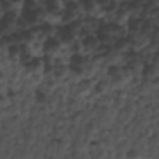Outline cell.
Wrapping results in <instances>:
<instances>
[{
    "label": "cell",
    "mask_w": 159,
    "mask_h": 159,
    "mask_svg": "<svg viewBox=\"0 0 159 159\" xmlns=\"http://www.w3.org/2000/svg\"><path fill=\"white\" fill-rule=\"evenodd\" d=\"M52 75H53L56 78L62 80V78H65V77L68 75V67H66V66H63V65H60V66H53Z\"/></svg>",
    "instance_id": "10"
},
{
    "label": "cell",
    "mask_w": 159,
    "mask_h": 159,
    "mask_svg": "<svg viewBox=\"0 0 159 159\" xmlns=\"http://www.w3.org/2000/svg\"><path fill=\"white\" fill-rule=\"evenodd\" d=\"M128 30H130L133 34H139L140 32V27H142V21H139L138 19H134V20H128Z\"/></svg>",
    "instance_id": "11"
},
{
    "label": "cell",
    "mask_w": 159,
    "mask_h": 159,
    "mask_svg": "<svg viewBox=\"0 0 159 159\" xmlns=\"http://www.w3.org/2000/svg\"><path fill=\"white\" fill-rule=\"evenodd\" d=\"M7 56L10 60H21V46L17 43H11L7 46Z\"/></svg>",
    "instance_id": "5"
},
{
    "label": "cell",
    "mask_w": 159,
    "mask_h": 159,
    "mask_svg": "<svg viewBox=\"0 0 159 159\" xmlns=\"http://www.w3.org/2000/svg\"><path fill=\"white\" fill-rule=\"evenodd\" d=\"M130 42L129 40L127 39H117L114 41V50L117 52H124V51H128L130 48Z\"/></svg>",
    "instance_id": "9"
},
{
    "label": "cell",
    "mask_w": 159,
    "mask_h": 159,
    "mask_svg": "<svg viewBox=\"0 0 159 159\" xmlns=\"http://www.w3.org/2000/svg\"><path fill=\"white\" fill-rule=\"evenodd\" d=\"M78 5H80V9L82 11L88 12V14L94 12V10L98 7L94 0H80L78 1Z\"/></svg>",
    "instance_id": "7"
},
{
    "label": "cell",
    "mask_w": 159,
    "mask_h": 159,
    "mask_svg": "<svg viewBox=\"0 0 159 159\" xmlns=\"http://www.w3.org/2000/svg\"><path fill=\"white\" fill-rule=\"evenodd\" d=\"M43 66H45V63L42 62V60H41V58H37V57H35V58L31 57V58L26 62L27 70H29L31 73H34V75L42 72V71H43Z\"/></svg>",
    "instance_id": "4"
},
{
    "label": "cell",
    "mask_w": 159,
    "mask_h": 159,
    "mask_svg": "<svg viewBox=\"0 0 159 159\" xmlns=\"http://www.w3.org/2000/svg\"><path fill=\"white\" fill-rule=\"evenodd\" d=\"M76 37V32L75 30L70 26V25H65L61 29H58L57 34H56V39L60 41L61 46H67L71 42H73Z\"/></svg>",
    "instance_id": "1"
},
{
    "label": "cell",
    "mask_w": 159,
    "mask_h": 159,
    "mask_svg": "<svg viewBox=\"0 0 159 159\" xmlns=\"http://www.w3.org/2000/svg\"><path fill=\"white\" fill-rule=\"evenodd\" d=\"M60 48H61V43L56 39V36H48L42 42V51L48 56L56 55L60 51Z\"/></svg>",
    "instance_id": "2"
},
{
    "label": "cell",
    "mask_w": 159,
    "mask_h": 159,
    "mask_svg": "<svg viewBox=\"0 0 159 159\" xmlns=\"http://www.w3.org/2000/svg\"><path fill=\"white\" fill-rule=\"evenodd\" d=\"M81 45H82V48L86 52H94L96 50L99 48L101 42H99V40L97 39L96 35H87L82 39Z\"/></svg>",
    "instance_id": "3"
},
{
    "label": "cell",
    "mask_w": 159,
    "mask_h": 159,
    "mask_svg": "<svg viewBox=\"0 0 159 159\" xmlns=\"http://www.w3.org/2000/svg\"><path fill=\"white\" fill-rule=\"evenodd\" d=\"M114 14H116V22L118 25L124 24L129 20V10L125 7H118Z\"/></svg>",
    "instance_id": "6"
},
{
    "label": "cell",
    "mask_w": 159,
    "mask_h": 159,
    "mask_svg": "<svg viewBox=\"0 0 159 159\" xmlns=\"http://www.w3.org/2000/svg\"><path fill=\"white\" fill-rule=\"evenodd\" d=\"M68 66H76V67H86V58L82 53L76 52L70 57V65Z\"/></svg>",
    "instance_id": "8"
}]
</instances>
